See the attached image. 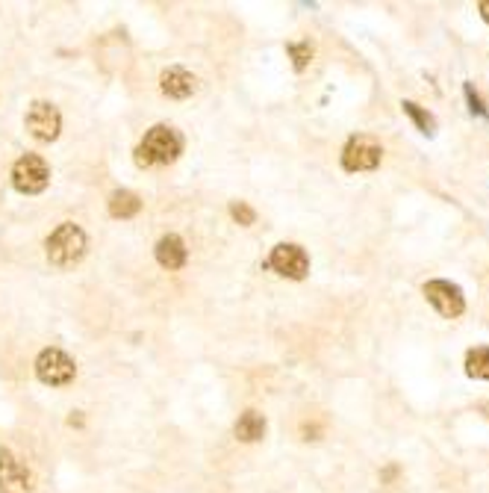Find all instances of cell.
I'll return each mask as SVG.
<instances>
[{
  "label": "cell",
  "mask_w": 489,
  "mask_h": 493,
  "mask_svg": "<svg viewBox=\"0 0 489 493\" xmlns=\"http://www.w3.org/2000/svg\"><path fill=\"white\" fill-rule=\"evenodd\" d=\"M183 151V139L175 127L168 125H157L150 127L145 139H142V145L136 148V163L142 169H150V166H168L175 163Z\"/></svg>",
  "instance_id": "obj_1"
},
{
  "label": "cell",
  "mask_w": 489,
  "mask_h": 493,
  "mask_svg": "<svg viewBox=\"0 0 489 493\" xmlns=\"http://www.w3.org/2000/svg\"><path fill=\"white\" fill-rule=\"evenodd\" d=\"M47 260L59 269H71L86 257V234L74 222H63L47 237Z\"/></svg>",
  "instance_id": "obj_2"
},
{
  "label": "cell",
  "mask_w": 489,
  "mask_h": 493,
  "mask_svg": "<svg viewBox=\"0 0 489 493\" xmlns=\"http://www.w3.org/2000/svg\"><path fill=\"white\" fill-rule=\"evenodd\" d=\"M381 157L383 148L374 136H351L342 151V166L345 172H372L381 166Z\"/></svg>",
  "instance_id": "obj_3"
},
{
  "label": "cell",
  "mask_w": 489,
  "mask_h": 493,
  "mask_svg": "<svg viewBox=\"0 0 489 493\" xmlns=\"http://www.w3.org/2000/svg\"><path fill=\"white\" fill-rule=\"evenodd\" d=\"M36 376L42 385L50 387H65L68 381H74L77 367L63 349H45L42 355L36 358Z\"/></svg>",
  "instance_id": "obj_4"
},
{
  "label": "cell",
  "mask_w": 489,
  "mask_h": 493,
  "mask_svg": "<svg viewBox=\"0 0 489 493\" xmlns=\"http://www.w3.org/2000/svg\"><path fill=\"white\" fill-rule=\"evenodd\" d=\"M262 266L274 269L283 278L301 281V278H307V272H310V257H307V251H304L301 246L280 243V246L271 248V255H269V260Z\"/></svg>",
  "instance_id": "obj_5"
},
{
  "label": "cell",
  "mask_w": 489,
  "mask_h": 493,
  "mask_svg": "<svg viewBox=\"0 0 489 493\" xmlns=\"http://www.w3.org/2000/svg\"><path fill=\"white\" fill-rule=\"evenodd\" d=\"M47 180H50V169L39 154H24L13 166V184H15L18 193H24V195L42 193V189L47 186Z\"/></svg>",
  "instance_id": "obj_6"
},
{
  "label": "cell",
  "mask_w": 489,
  "mask_h": 493,
  "mask_svg": "<svg viewBox=\"0 0 489 493\" xmlns=\"http://www.w3.org/2000/svg\"><path fill=\"white\" fill-rule=\"evenodd\" d=\"M425 298L440 310V316L457 319L466 310V296L463 290L451 284V281H427L425 284Z\"/></svg>",
  "instance_id": "obj_7"
},
{
  "label": "cell",
  "mask_w": 489,
  "mask_h": 493,
  "mask_svg": "<svg viewBox=\"0 0 489 493\" xmlns=\"http://www.w3.org/2000/svg\"><path fill=\"white\" fill-rule=\"evenodd\" d=\"M24 125L39 143H54V139L59 136V127H63V118H59V109L54 104L36 100V104H30V109H27Z\"/></svg>",
  "instance_id": "obj_8"
},
{
  "label": "cell",
  "mask_w": 489,
  "mask_h": 493,
  "mask_svg": "<svg viewBox=\"0 0 489 493\" xmlns=\"http://www.w3.org/2000/svg\"><path fill=\"white\" fill-rule=\"evenodd\" d=\"M30 481L33 479H30V472L24 470L21 461L9 449L0 452V493H30L33 490Z\"/></svg>",
  "instance_id": "obj_9"
},
{
  "label": "cell",
  "mask_w": 489,
  "mask_h": 493,
  "mask_svg": "<svg viewBox=\"0 0 489 493\" xmlns=\"http://www.w3.org/2000/svg\"><path fill=\"white\" fill-rule=\"evenodd\" d=\"M198 89V77L186 72V68H168V72H162V92L168 98H189L192 92Z\"/></svg>",
  "instance_id": "obj_10"
},
{
  "label": "cell",
  "mask_w": 489,
  "mask_h": 493,
  "mask_svg": "<svg viewBox=\"0 0 489 493\" xmlns=\"http://www.w3.org/2000/svg\"><path fill=\"white\" fill-rule=\"evenodd\" d=\"M186 257H189V251H186V246H183V239L177 234L162 237L159 243H157V264L159 266H166V269H183V266H186Z\"/></svg>",
  "instance_id": "obj_11"
},
{
  "label": "cell",
  "mask_w": 489,
  "mask_h": 493,
  "mask_svg": "<svg viewBox=\"0 0 489 493\" xmlns=\"http://www.w3.org/2000/svg\"><path fill=\"white\" fill-rule=\"evenodd\" d=\"M236 437L242 444H253V440H260L266 435V417L257 414V411H244V414L236 419Z\"/></svg>",
  "instance_id": "obj_12"
},
{
  "label": "cell",
  "mask_w": 489,
  "mask_h": 493,
  "mask_svg": "<svg viewBox=\"0 0 489 493\" xmlns=\"http://www.w3.org/2000/svg\"><path fill=\"white\" fill-rule=\"evenodd\" d=\"M142 210V201L136 193H130V189H118V193L109 195V213L116 219H133Z\"/></svg>",
  "instance_id": "obj_13"
},
{
  "label": "cell",
  "mask_w": 489,
  "mask_h": 493,
  "mask_svg": "<svg viewBox=\"0 0 489 493\" xmlns=\"http://www.w3.org/2000/svg\"><path fill=\"white\" fill-rule=\"evenodd\" d=\"M466 376L477 381H489V346H475L466 355Z\"/></svg>",
  "instance_id": "obj_14"
},
{
  "label": "cell",
  "mask_w": 489,
  "mask_h": 493,
  "mask_svg": "<svg viewBox=\"0 0 489 493\" xmlns=\"http://www.w3.org/2000/svg\"><path fill=\"white\" fill-rule=\"evenodd\" d=\"M401 107H404V113L413 118L416 127H419L425 136H433L436 134V118L427 113V109H422L419 104H413V100H404Z\"/></svg>",
  "instance_id": "obj_15"
},
{
  "label": "cell",
  "mask_w": 489,
  "mask_h": 493,
  "mask_svg": "<svg viewBox=\"0 0 489 493\" xmlns=\"http://www.w3.org/2000/svg\"><path fill=\"white\" fill-rule=\"evenodd\" d=\"M287 50H289V56H292L295 72H304V68L310 65V59H313V48H310V42H292Z\"/></svg>",
  "instance_id": "obj_16"
},
{
  "label": "cell",
  "mask_w": 489,
  "mask_h": 493,
  "mask_svg": "<svg viewBox=\"0 0 489 493\" xmlns=\"http://www.w3.org/2000/svg\"><path fill=\"white\" fill-rule=\"evenodd\" d=\"M230 216L236 219L239 225H253V219H257V213H253V210L244 204V201H233V204H230Z\"/></svg>",
  "instance_id": "obj_17"
},
{
  "label": "cell",
  "mask_w": 489,
  "mask_h": 493,
  "mask_svg": "<svg viewBox=\"0 0 489 493\" xmlns=\"http://www.w3.org/2000/svg\"><path fill=\"white\" fill-rule=\"evenodd\" d=\"M466 95H468V100H472V113H481V116H486V109L481 107V98L475 95V89L468 86V83H466Z\"/></svg>",
  "instance_id": "obj_18"
},
{
  "label": "cell",
  "mask_w": 489,
  "mask_h": 493,
  "mask_svg": "<svg viewBox=\"0 0 489 493\" xmlns=\"http://www.w3.org/2000/svg\"><path fill=\"white\" fill-rule=\"evenodd\" d=\"M477 13H481V18L489 24V0H481V4H477Z\"/></svg>",
  "instance_id": "obj_19"
}]
</instances>
